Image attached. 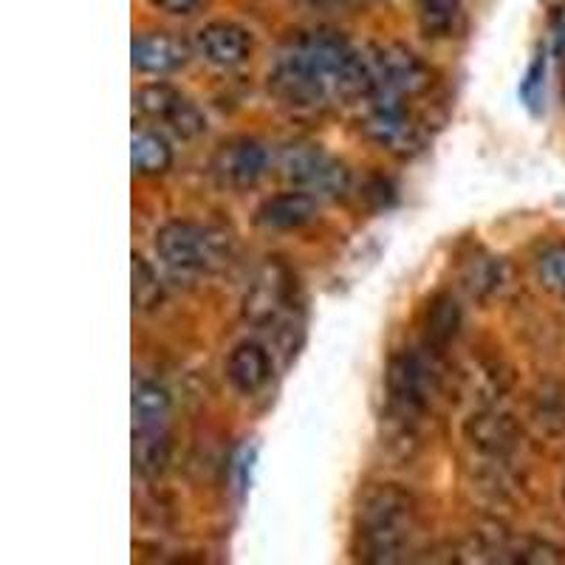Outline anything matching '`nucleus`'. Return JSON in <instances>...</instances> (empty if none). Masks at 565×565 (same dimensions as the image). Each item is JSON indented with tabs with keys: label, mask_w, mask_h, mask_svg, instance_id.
<instances>
[{
	"label": "nucleus",
	"mask_w": 565,
	"mask_h": 565,
	"mask_svg": "<svg viewBox=\"0 0 565 565\" xmlns=\"http://www.w3.org/2000/svg\"><path fill=\"white\" fill-rule=\"evenodd\" d=\"M271 97L300 116H320L337 103H367L373 97L371 68L342 34L315 29L282 40L269 68Z\"/></svg>",
	"instance_id": "nucleus-1"
},
{
	"label": "nucleus",
	"mask_w": 565,
	"mask_h": 565,
	"mask_svg": "<svg viewBox=\"0 0 565 565\" xmlns=\"http://www.w3.org/2000/svg\"><path fill=\"white\" fill-rule=\"evenodd\" d=\"M418 526V507L407 489L380 483L362 494L353 521V552L362 563H398L411 548Z\"/></svg>",
	"instance_id": "nucleus-2"
},
{
	"label": "nucleus",
	"mask_w": 565,
	"mask_h": 565,
	"mask_svg": "<svg viewBox=\"0 0 565 565\" xmlns=\"http://www.w3.org/2000/svg\"><path fill=\"white\" fill-rule=\"evenodd\" d=\"M433 356L436 353L424 356V353L398 351L387 360V411L382 418H385L393 441L402 444V450H407V444L418 441L424 418L430 416L433 402L441 391V373H438Z\"/></svg>",
	"instance_id": "nucleus-3"
},
{
	"label": "nucleus",
	"mask_w": 565,
	"mask_h": 565,
	"mask_svg": "<svg viewBox=\"0 0 565 565\" xmlns=\"http://www.w3.org/2000/svg\"><path fill=\"white\" fill-rule=\"evenodd\" d=\"M156 255L179 275H206L218 269L226 257V241L218 232L193 221H168L156 232Z\"/></svg>",
	"instance_id": "nucleus-4"
},
{
	"label": "nucleus",
	"mask_w": 565,
	"mask_h": 565,
	"mask_svg": "<svg viewBox=\"0 0 565 565\" xmlns=\"http://www.w3.org/2000/svg\"><path fill=\"white\" fill-rule=\"evenodd\" d=\"M362 134L376 148L387 150L396 159H413L427 145V128L413 114L411 103L382 97V94L367 99L365 116H362Z\"/></svg>",
	"instance_id": "nucleus-5"
},
{
	"label": "nucleus",
	"mask_w": 565,
	"mask_h": 565,
	"mask_svg": "<svg viewBox=\"0 0 565 565\" xmlns=\"http://www.w3.org/2000/svg\"><path fill=\"white\" fill-rule=\"evenodd\" d=\"M365 60L367 68H371L373 85H376L373 97L382 94V97L413 103V99L424 97L436 85L430 65L424 63L416 52H411L407 45H371L365 52Z\"/></svg>",
	"instance_id": "nucleus-6"
},
{
	"label": "nucleus",
	"mask_w": 565,
	"mask_h": 565,
	"mask_svg": "<svg viewBox=\"0 0 565 565\" xmlns=\"http://www.w3.org/2000/svg\"><path fill=\"white\" fill-rule=\"evenodd\" d=\"M297 297V277L280 257H269L255 271L241 300V315L255 328H277L289 320Z\"/></svg>",
	"instance_id": "nucleus-7"
},
{
	"label": "nucleus",
	"mask_w": 565,
	"mask_h": 565,
	"mask_svg": "<svg viewBox=\"0 0 565 565\" xmlns=\"http://www.w3.org/2000/svg\"><path fill=\"white\" fill-rule=\"evenodd\" d=\"M277 170L291 186L306 190L317 199H340L351 186V173L340 159L320 145H289L277 159Z\"/></svg>",
	"instance_id": "nucleus-8"
},
{
	"label": "nucleus",
	"mask_w": 565,
	"mask_h": 565,
	"mask_svg": "<svg viewBox=\"0 0 565 565\" xmlns=\"http://www.w3.org/2000/svg\"><path fill=\"white\" fill-rule=\"evenodd\" d=\"M523 424L507 411L498 407H481L478 413L463 422V441L469 444V450H476L478 456L489 458L494 463L512 461L523 447Z\"/></svg>",
	"instance_id": "nucleus-9"
},
{
	"label": "nucleus",
	"mask_w": 565,
	"mask_h": 565,
	"mask_svg": "<svg viewBox=\"0 0 565 565\" xmlns=\"http://www.w3.org/2000/svg\"><path fill=\"white\" fill-rule=\"evenodd\" d=\"M266 170H269V153L260 141L249 136H232L221 141L210 159V175L215 184L235 193L255 186Z\"/></svg>",
	"instance_id": "nucleus-10"
},
{
	"label": "nucleus",
	"mask_w": 565,
	"mask_h": 565,
	"mask_svg": "<svg viewBox=\"0 0 565 565\" xmlns=\"http://www.w3.org/2000/svg\"><path fill=\"white\" fill-rule=\"evenodd\" d=\"M134 105L139 114H145L153 122L168 125L181 139H195L206 130V119L195 108V103H190L179 88L168 83L141 85L134 94Z\"/></svg>",
	"instance_id": "nucleus-11"
},
{
	"label": "nucleus",
	"mask_w": 565,
	"mask_h": 565,
	"mask_svg": "<svg viewBox=\"0 0 565 565\" xmlns=\"http://www.w3.org/2000/svg\"><path fill=\"white\" fill-rule=\"evenodd\" d=\"M195 49L215 68H238L252 57L255 40L249 29L235 20H212L195 38Z\"/></svg>",
	"instance_id": "nucleus-12"
},
{
	"label": "nucleus",
	"mask_w": 565,
	"mask_h": 565,
	"mask_svg": "<svg viewBox=\"0 0 565 565\" xmlns=\"http://www.w3.org/2000/svg\"><path fill=\"white\" fill-rule=\"evenodd\" d=\"M317 195L306 193V190H286L255 210V224L266 232H297L302 226H309L317 221Z\"/></svg>",
	"instance_id": "nucleus-13"
},
{
	"label": "nucleus",
	"mask_w": 565,
	"mask_h": 565,
	"mask_svg": "<svg viewBox=\"0 0 565 565\" xmlns=\"http://www.w3.org/2000/svg\"><path fill=\"white\" fill-rule=\"evenodd\" d=\"M458 280H461L463 291L472 300L489 302L494 297L507 295L509 286H512V269H509L503 257L478 249L469 257H463L461 269H458Z\"/></svg>",
	"instance_id": "nucleus-14"
},
{
	"label": "nucleus",
	"mask_w": 565,
	"mask_h": 565,
	"mask_svg": "<svg viewBox=\"0 0 565 565\" xmlns=\"http://www.w3.org/2000/svg\"><path fill=\"white\" fill-rule=\"evenodd\" d=\"M224 371L235 391L244 393V396H255L271 382L275 362H271V353L260 342L244 340L230 351Z\"/></svg>",
	"instance_id": "nucleus-15"
},
{
	"label": "nucleus",
	"mask_w": 565,
	"mask_h": 565,
	"mask_svg": "<svg viewBox=\"0 0 565 565\" xmlns=\"http://www.w3.org/2000/svg\"><path fill=\"white\" fill-rule=\"evenodd\" d=\"M130 60H134V68L141 74H175V71L184 68L190 63V45L181 38L173 34H141L134 40V49H130Z\"/></svg>",
	"instance_id": "nucleus-16"
},
{
	"label": "nucleus",
	"mask_w": 565,
	"mask_h": 565,
	"mask_svg": "<svg viewBox=\"0 0 565 565\" xmlns=\"http://www.w3.org/2000/svg\"><path fill=\"white\" fill-rule=\"evenodd\" d=\"M461 306L452 295H436L427 309H424V348L430 353H441L450 348V342L456 340L458 331H461Z\"/></svg>",
	"instance_id": "nucleus-17"
},
{
	"label": "nucleus",
	"mask_w": 565,
	"mask_h": 565,
	"mask_svg": "<svg viewBox=\"0 0 565 565\" xmlns=\"http://www.w3.org/2000/svg\"><path fill=\"white\" fill-rule=\"evenodd\" d=\"M173 444L164 427H136L134 433V467L139 476L159 478L170 467Z\"/></svg>",
	"instance_id": "nucleus-18"
},
{
	"label": "nucleus",
	"mask_w": 565,
	"mask_h": 565,
	"mask_svg": "<svg viewBox=\"0 0 565 565\" xmlns=\"http://www.w3.org/2000/svg\"><path fill=\"white\" fill-rule=\"evenodd\" d=\"M463 380L483 402H494L512 387V367L501 356H472L463 367Z\"/></svg>",
	"instance_id": "nucleus-19"
},
{
	"label": "nucleus",
	"mask_w": 565,
	"mask_h": 565,
	"mask_svg": "<svg viewBox=\"0 0 565 565\" xmlns=\"http://www.w3.org/2000/svg\"><path fill=\"white\" fill-rule=\"evenodd\" d=\"M130 161L139 175H164L173 168V148L156 130H141L130 141Z\"/></svg>",
	"instance_id": "nucleus-20"
},
{
	"label": "nucleus",
	"mask_w": 565,
	"mask_h": 565,
	"mask_svg": "<svg viewBox=\"0 0 565 565\" xmlns=\"http://www.w3.org/2000/svg\"><path fill=\"white\" fill-rule=\"evenodd\" d=\"M461 0H418V26L427 38H452L461 29Z\"/></svg>",
	"instance_id": "nucleus-21"
},
{
	"label": "nucleus",
	"mask_w": 565,
	"mask_h": 565,
	"mask_svg": "<svg viewBox=\"0 0 565 565\" xmlns=\"http://www.w3.org/2000/svg\"><path fill=\"white\" fill-rule=\"evenodd\" d=\"M170 411H173V398H170L168 387L156 385V382H139L134 387L136 427H164Z\"/></svg>",
	"instance_id": "nucleus-22"
},
{
	"label": "nucleus",
	"mask_w": 565,
	"mask_h": 565,
	"mask_svg": "<svg viewBox=\"0 0 565 565\" xmlns=\"http://www.w3.org/2000/svg\"><path fill=\"white\" fill-rule=\"evenodd\" d=\"M532 422L540 433L565 438V387H543L532 398Z\"/></svg>",
	"instance_id": "nucleus-23"
},
{
	"label": "nucleus",
	"mask_w": 565,
	"mask_h": 565,
	"mask_svg": "<svg viewBox=\"0 0 565 565\" xmlns=\"http://www.w3.org/2000/svg\"><path fill=\"white\" fill-rule=\"evenodd\" d=\"M161 300H164V289H161L153 266L141 255H134V309L153 311Z\"/></svg>",
	"instance_id": "nucleus-24"
},
{
	"label": "nucleus",
	"mask_w": 565,
	"mask_h": 565,
	"mask_svg": "<svg viewBox=\"0 0 565 565\" xmlns=\"http://www.w3.org/2000/svg\"><path fill=\"white\" fill-rule=\"evenodd\" d=\"M540 286L557 300H565V244L552 246L537 260Z\"/></svg>",
	"instance_id": "nucleus-25"
},
{
	"label": "nucleus",
	"mask_w": 565,
	"mask_h": 565,
	"mask_svg": "<svg viewBox=\"0 0 565 565\" xmlns=\"http://www.w3.org/2000/svg\"><path fill=\"white\" fill-rule=\"evenodd\" d=\"M543 94H546V54L540 52L532 60L526 77L521 83V99L532 114H540V108H543Z\"/></svg>",
	"instance_id": "nucleus-26"
},
{
	"label": "nucleus",
	"mask_w": 565,
	"mask_h": 565,
	"mask_svg": "<svg viewBox=\"0 0 565 565\" xmlns=\"http://www.w3.org/2000/svg\"><path fill=\"white\" fill-rule=\"evenodd\" d=\"M206 0H150V7L159 9L164 14H173V18H186V14H195Z\"/></svg>",
	"instance_id": "nucleus-27"
},
{
	"label": "nucleus",
	"mask_w": 565,
	"mask_h": 565,
	"mask_svg": "<svg viewBox=\"0 0 565 565\" xmlns=\"http://www.w3.org/2000/svg\"><path fill=\"white\" fill-rule=\"evenodd\" d=\"M552 32H554V52L557 57H565V3H559L552 14Z\"/></svg>",
	"instance_id": "nucleus-28"
},
{
	"label": "nucleus",
	"mask_w": 565,
	"mask_h": 565,
	"mask_svg": "<svg viewBox=\"0 0 565 565\" xmlns=\"http://www.w3.org/2000/svg\"><path fill=\"white\" fill-rule=\"evenodd\" d=\"M563 501H565V478H563Z\"/></svg>",
	"instance_id": "nucleus-29"
},
{
	"label": "nucleus",
	"mask_w": 565,
	"mask_h": 565,
	"mask_svg": "<svg viewBox=\"0 0 565 565\" xmlns=\"http://www.w3.org/2000/svg\"><path fill=\"white\" fill-rule=\"evenodd\" d=\"M563 94H565V88H563Z\"/></svg>",
	"instance_id": "nucleus-30"
}]
</instances>
